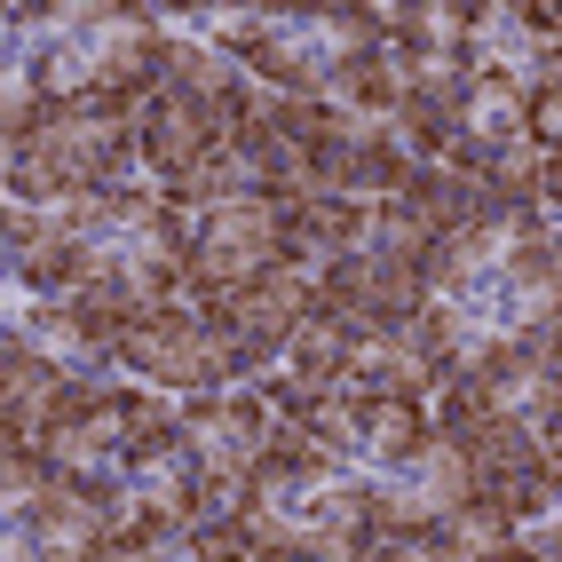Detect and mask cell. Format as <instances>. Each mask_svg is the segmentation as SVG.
<instances>
[{"label":"cell","instance_id":"17","mask_svg":"<svg viewBox=\"0 0 562 562\" xmlns=\"http://www.w3.org/2000/svg\"><path fill=\"white\" fill-rule=\"evenodd\" d=\"M499 562H539V554H531V547H522V539H515V547H507V554H499Z\"/></svg>","mask_w":562,"mask_h":562},{"label":"cell","instance_id":"7","mask_svg":"<svg viewBox=\"0 0 562 562\" xmlns=\"http://www.w3.org/2000/svg\"><path fill=\"white\" fill-rule=\"evenodd\" d=\"M468 443V460H475V483H492V475H522V468H539L547 460V443H539V428L531 420H515V412H492L475 436H460Z\"/></svg>","mask_w":562,"mask_h":562},{"label":"cell","instance_id":"13","mask_svg":"<svg viewBox=\"0 0 562 562\" xmlns=\"http://www.w3.org/2000/svg\"><path fill=\"white\" fill-rule=\"evenodd\" d=\"M436 246V231L420 214H412L404 199H372V254H389V261H412L420 270V254Z\"/></svg>","mask_w":562,"mask_h":562},{"label":"cell","instance_id":"14","mask_svg":"<svg viewBox=\"0 0 562 562\" xmlns=\"http://www.w3.org/2000/svg\"><path fill=\"white\" fill-rule=\"evenodd\" d=\"M254 389H261V404H270L278 420H293V428H302V420H310V404H317V389H310V381H293L285 364H278V372H261Z\"/></svg>","mask_w":562,"mask_h":562},{"label":"cell","instance_id":"15","mask_svg":"<svg viewBox=\"0 0 562 562\" xmlns=\"http://www.w3.org/2000/svg\"><path fill=\"white\" fill-rule=\"evenodd\" d=\"M191 554L199 562H254V539H246V522H206V531H191Z\"/></svg>","mask_w":562,"mask_h":562},{"label":"cell","instance_id":"12","mask_svg":"<svg viewBox=\"0 0 562 562\" xmlns=\"http://www.w3.org/2000/svg\"><path fill=\"white\" fill-rule=\"evenodd\" d=\"M56 468H48V452H32V443H0V515L9 522H24L41 499H56Z\"/></svg>","mask_w":562,"mask_h":562},{"label":"cell","instance_id":"8","mask_svg":"<svg viewBox=\"0 0 562 562\" xmlns=\"http://www.w3.org/2000/svg\"><path fill=\"white\" fill-rule=\"evenodd\" d=\"M522 103H531V88L515 80V71H483V80L468 88V103H460V127L475 135V143H515L522 135Z\"/></svg>","mask_w":562,"mask_h":562},{"label":"cell","instance_id":"2","mask_svg":"<svg viewBox=\"0 0 562 562\" xmlns=\"http://www.w3.org/2000/svg\"><path fill=\"white\" fill-rule=\"evenodd\" d=\"M214 120H206V103H191V95H151V111H143V182H182L206 151H214Z\"/></svg>","mask_w":562,"mask_h":562},{"label":"cell","instance_id":"10","mask_svg":"<svg viewBox=\"0 0 562 562\" xmlns=\"http://www.w3.org/2000/svg\"><path fill=\"white\" fill-rule=\"evenodd\" d=\"M404 483H412V492H420L436 515H443V507H468V499H475V460H468L460 436H436L428 452L404 468Z\"/></svg>","mask_w":562,"mask_h":562},{"label":"cell","instance_id":"4","mask_svg":"<svg viewBox=\"0 0 562 562\" xmlns=\"http://www.w3.org/2000/svg\"><path fill=\"white\" fill-rule=\"evenodd\" d=\"M428 443H436V420H428L420 396H364V460H357V468L404 475Z\"/></svg>","mask_w":562,"mask_h":562},{"label":"cell","instance_id":"3","mask_svg":"<svg viewBox=\"0 0 562 562\" xmlns=\"http://www.w3.org/2000/svg\"><path fill=\"white\" fill-rule=\"evenodd\" d=\"M199 246L222 254V261H238L246 278H261V270L285 254V206L261 199V191H254V199H231V206L199 214Z\"/></svg>","mask_w":562,"mask_h":562},{"label":"cell","instance_id":"6","mask_svg":"<svg viewBox=\"0 0 562 562\" xmlns=\"http://www.w3.org/2000/svg\"><path fill=\"white\" fill-rule=\"evenodd\" d=\"M404 206L420 214L436 238H452V231H468V222H483V182H468V175H452V167L420 159V175L404 182Z\"/></svg>","mask_w":562,"mask_h":562},{"label":"cell","instance_id":"9","mask_svg":"<svg viewBox=\"0 0 562 562\" xmlns=\"http://www.w3.org/2000/svg\"><path fill=\"white\" fill-rule=\"evenodd\" d=\"M285 372H293V381H310L317 396H333L349 381V325L341 317H310L302 333H293V349H285Z\"/></svg>","mask_w":562,"mask_h":562},{"label":"cell","instance_id":"5","mask_svg":"<svg viewBox=\"0 0 562 562\" xmlns=\"http://www.w3.org/2000/svg\"><path fill=\"white\" fill-rule=\"evenodd\" d=\"M310 32L333 64V80H357V71L389 48V24H381V0H317L310 9Z\"/></svg>","mask_w":562,"mask_h":562},{"label":"cell","instance_id":"16","mask_svg":"<svg viewBox=\"0 0 562 562\" xmlns=\"http://www.w3.org/2000/svg\"><path fill=\"white\" fill-rule=\"evenodd\" d=\"M522 547H531L539 562H562V515H547V522H531V531H522Z\"/></svg>","mask_w":562,"mask_h":562},{"label":"cell","instance_id":"1","mask_svg":"<svg viewBox=\"0 0 562 562\" xmlns=\"http://www.w3.org/2000/svg\"><path fill=\"white\" fill-rule=\"evenodd\" d=\"M246 80L270 95H333V64L310 32V9H270V32L246 56Z\"/></svg>","mask_w":562,"mask_h":562},{"label":"cell","instance_id":"11","mask_svg":"<svg viewBox=\"0 0 562 562\" xmlns=\"http://www.w3.org/2000/svg\"><path fill=\"white\" fill-rule=\"evenodd\" d=\"M238 80H246V64H231L222 48L191 41V32L175 41V64H167V88H175V95H191V103H222Z\"/></svg>","mask_w":562,"mask_h":562}]
</instances>
